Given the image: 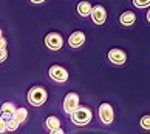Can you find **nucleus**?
I'll return each instance as SVG.
<instances>
[{"mask_svg":"<svg viewBox=\"0 0 150 134\" xmlns=\"http://www.w3.org/2000/svg\"><path fill=\"white\" fill-rule=\"evenodd\" d=\"M71 122H73L74 125L77 126H84L87 123H90L91 119H93V114H91V111L90 108H87V107H79L74 113H71Z\"/></svg>","mask_w":150,"mask_h":134,"instance_id":"1","label":"nucleus"},{"mask_svg":"<svg viewBox=\"0 0 150 134\" xmlns=\"http://www.w3.org/2000/svg\"><path fill=\"white\" fill-rule=\"evenodd\" d=\"M48 99V93L43 86H33L28 91V102L34 107H42Z\"/></svg>","mask_w":150,"mask_h":134,"instance_id":"2","label":"nucleus"},{"mask_svg":"<svg viewBox=\"0 0 150 134\" xmlns=\"http://www.w3.org/2000/svg\"><path fill=\"white\" fill-rule=\"evenodd\" d=\"M98 114H99V120H101L104 125L113 123V120H115V111H113V108H112V105H110V103H102L101 107H99Z\"/></svg>","mask_w":150,"mask_h":134,"instance_id":"3","label":"nucleus"},{"mask_svg":"<svg viewBox=\"0 0 150 134\" xmlns=\"http://www.w3.org/2000/svg\"><path fill=\"white\" fill-rule=\"evenodd\" d=\"M48 74L54 82H57V83H64V82L68 80V71L60 65H53L51 68H50Z\"/></svg>","mask_w":150,"mask_h":134,"instance_id":"4","label":"nucleus"},{"mask_svg":"<svg viewBox=\"0 0 150 134\" xmlns=\"http://www.w3.org/2000/svg\"><path fill=\"white\" fill-rule=\"evenodd\" d=\"M45 45H47V48L51 49V51H59L64 45V39L60 34H57V32H50L45 37Z\"/></svg>","mask_w":150,"mask_h":134,"instance_id":"5","label":"nucleus"},{"mask_svg":"<svg viewBox=\"0 0 150 134\" xmlns=\"http://www.w3.org/2000/svg\"><path fill=\"white\" fill-rule=\"evenodd\" d=\"M79 108V96L76 93H68L64 99V109L65 113H74V111Z\"/></svg>","mask_w":150,"mask_h":134,"instance_id":"6","label":"nucleus"},{"mask_svg":"<svg viewBox=\"0 0 150 134\" xmlns=\"http://www.w3.org/2000/svg\"><path fill=\"white\" fill-rule=\"evenodd\" d=\"M108 60L112 62L113 65H124L127 62V54L124 49H121V48H113V49H110L108 51Z\"/></svg>","mask_w":150,"mask_h":134,"instance_id":"7","label":"nucleus"},{"mask_svg":"<svg viewBox=\"0 0 150 134\" xmlns=\"http://www.w3.org/2000/svg\"><path fill=\"white\" fill-rule=\"evenodd\" d=\"M91 20L96 25H104L105 20H107V11H105V8L101 6V5L93 6V9H91Z\"/></svg>","mask_w":150,"mask_h":134,"instance_id":"8","label":"nucleus"},{"mask_svg":"<svg viewBox=\"0 0 150 134\" xmlns=\"http://www.w3.org/2000/svg\"><path fill=\"white\" fill-rule=\"evenodd\" d=\"M85 42V34L82 31H76L68 37V45L71 48H81Z\"/></svg>","mask_w":150,"mask_h":134,"instance_id":"9","label":"nucleus"},{"mask_svg":"<svg viewBox=\"0 0 150 134\" xmlns=\"http://www.w3.org/2000/svg\"><path fill=\"white\" fill-rule=\"evenodd\" d=\"M119 22H121V25H124V26H132L136 22V14L133 13V11H124V13L119 15Z\"/></svg>","mask_w":150,"mask_h":134,"instance_id":"10","label":"nucleus"},{"mask_svg":"<svg viewBox=\"0 0 150 134\" xmlns=\"http://www.w3.org/2000/svg\"><path fill=\"white\" fill-rule=\"evenodd\" d=\"M16 111H17V109L14 108V105L11 103V102H6V103L2 105L0 113H2V117H5V119H11V117H14Z\"/></svg>","mask_w":150,"mask_h":134,"instance_id":"11","label":"nucleus"},{"mask_svg":"<svg viewBox=\"0 0 150 134\" xmlns=\"http://www.w3.org/2000/svg\"><path fill=\"white\" fill-rule=\"evenodd\" d=\"M91 3L90 2H81V3H77V14L82 15V17H87V15H91Z\"/></svg>","mask_w":150,"mask_h":134,"instance_id":"12","label":"nucleus"},{"mask_svg":"<svg viewBox=\"0 0 150 134\" xmlns=\"http://www.w3.org/2000/svg\"><path fill=\"white\" fill-rule=\"evenodd\" d=\"M45 125L50 130V133H53V131H56L57 128H60V120L57 119L56 116H50L48 119L45 120Z\"/></svg>","mask_w":150,"mask_h":134,"instance_id":"13","label":"nucleus"},{"mask_svg":"<svg viewBox=\"0 0 150 134\" xmlns=\"http://www.w3.org/2000/svg\"><path fill=\"white\" fill-rule=\"evenodd\" d=\"M14 117L20 122V123H23V122H26V119H28V109L26 108H17Z\"/></svg>","mask_w":150,"mask_h":134,"instance_id":"14","label":"nucleus"},{"mask_svg":"<svg viewBox=\"0 0 150 134\" xmlns=\"http://www.w3.org/2000/svg\"><path fill=\"white\" fill-rule=\"evenodd\" d=\"M20 122L16 119V117H11V119H8V131H16L19 128Z\"/></svg>","mask_w":150,"mask_h":134,"instance_id":"15","label":"nucleus"},{"mask_svg":"<svg viewBox=\"0 0 150 134\" xmlns=\"http://www.w3.org/2000/svg\"><path fill=\"white\" fill-rule=\"evenodd\" d=\"M139 123H141V128H144V130H150V114L142 116Z\"/></svg>","mask_w":150,"mask_h":134,"instance_id":"16","label":"nucleus"},{"mask_svg":"<svg viewBox=\"0 0 150 134\" xmlns=\"http://www.w3.org/2000/svg\"><path fill=\"white\" fill-rule=\"evenodd\" d=\"M133 5H135L136 8L142 9V8L150 6V0H133Z\"/></svg>","mask_w":150,"mask_h":134,"instance_id":"17","label":"nucleus"},{"mask_svg":"<svg viewBox=\"0 0 150 134\" xmlns=\"http://www.w3.org/2000/svg\"><path fill=\"white\" fill-rule=\"evenodd\" d=\"M8 131V119H5V117H2V120H0V133H5Z\"/></svg>","mask_w":150,"mask_h":134,"instance_id":"18","label":"nucleus"},{"mask_svg":"<svg viewBox=\"0 0 150 134\" xmlns=\"http://www.w3.org/2000/svg\"><path fill=\"white\" fill-rule=\"evenodd\" d=\"M6 57H8V53H6V48H2V51H0V62H5L6 60Z\"/></svg>","mask_w":150,"mask_h":134,"instance_id":"19","label":"nucleus"},{"mask_svg":"<svg viewBox=\"0 0 150 134\" xmlns=\"http://www.w3.org/2000/svg\"><path fill=\"white\" fill-rule=\"evenodd\" d=\"M0 48H6V39L3 37V34L0 37Z\"/></svg>","mask_w":150,"mask_h":134,"instance_id":"20","label":"nucleus"},{"mask_svg":"<svg viewBox=\"0 0 150 134\" xmlns=\"http://www.w3.org/2000/svg\"><path fill=\"white\" fill-rule=\"evenodd\" d=\"M31 2H33V3H37V5H40V3H43V2H45V0H31Z\"/></svg>","mask_w":150,"mask_h":134,"instance_id":"21","label":"nucleus"},{"mask_svg":"<svg viewBox=\"0 0 150 134\" xmlns=\"http://www.w3.org/2000/svg\"><path fill=\"white\" fill-rule=\"evenodd\" d=\"M54 133H56V134H62V133H64V130H60V128H57L56 131H53V134H54Z\"/></svg>","mask_w":150,"mask_h":134,"instance_id":"22","label":"nucleus"},{"mask_svg":"<svg viewBox=\"0 0 150 134\" xmlns=\"http://www.w3.org/2000/svg\"><path fill=\"white\" fill-rule=\"evenodd\" d=\"M147 20H149V23H150V9H149V13H147Z\"/></svg>","mask_w":150,"mask_h":134,"instance_id":"23","label":"nucleus"}]
</instances>
